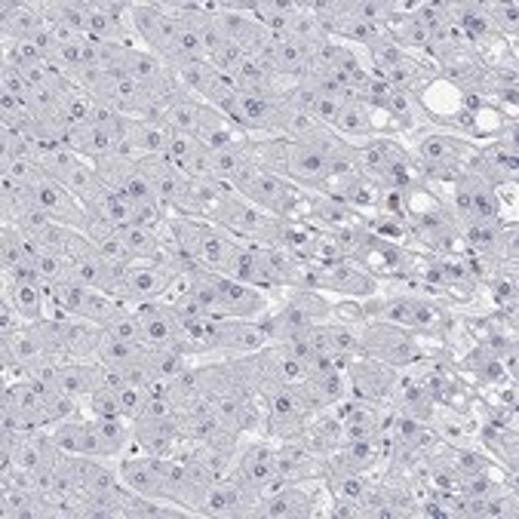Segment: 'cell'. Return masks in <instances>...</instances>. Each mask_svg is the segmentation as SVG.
<instances>
[{"label": "cell", "instance_id": "6da1fadb", "mask_svg": "<svg viewBox=\"0 0 519 519\" xmlns=\"http://www.w3.org/2000/svg\"><path fill=\"white\" fill-rule=\"evenodd\" d=\"M360 357H372V360H381L387 366L400 369V366L421 360V348H418L412 329L372 320L360 329Z\"/></svg>", "mask_w": 519, "mask_h": 519}, {"label": "cell", "instance_id": "7a4b0ae2", "mask_svg": "<svg viewBox=\"0 0 519 519\" xmlns=\"http://www.w3.org/2000/svg\"><path fill=\"white\" fill-rule=\"evenodd\" d=\"M344 375H348V391L360 403L391 400L394 384H397V369L381 360H372V357H354L348 363V369H344Z\"/></svg>", "mask_w": 519, "mask_h": 519}, {"label": "cell", "instance_id": "3957f363", "mask_svg": "<svg viewBox=\"0 0 519 519\" xmlns=\"http://www.w3.org/2000/svg\"><path fill=\"white\" fill-rule=\"evenodd\" d=\"M246 200H252L258 209H265L274 219H289V215L298 209V191L286 176H277L271 169H258L255 179L240 191Z\"/></svg>", "mask_w": 519, "mask_h": 519}, {"label": "cell", "instance_id": "277c9868", "mask_svg": "<svg viewBox=\"0 0 519 519\" xmlns=\"http://www.w3.org/2000/svg\"><path fill=\"white\" fill-rule=\"evenodd\" d=\"M265 406H268V434H274L277 440H295L305 434L308 427V409L298 403L295 391L289 384H277L265 394Z\"/></svg>", "mask_w": 519, "mask_h": 519}, {"label": "cell", "instance_id": "5b68a950", "mask_svg": "<svg viewBox=\"0 0 519 519\" xmlns=\"http://www.w3.org/2000/svg\"><path fill=\"white\" fill-rule=\"evenodd\" d=\"M31 203L68 228L83 231V225H86V206L65 185H59L53 179H40L37 185H31Z\"/></svg>", "mask_w": 519, "mask_h": 519}, {"label": "cell", "instance_id": "8992f818", "mask_svg": "<svg viewBox=\"0 0 519 519\" xmlns=\"http://www.w3.org/2000/svg\"><path fill=\"white\" fill-rule=\"evenodd\" d=\"M335 172L338 169L323 148H317L311 142H292V157H289V172H286L289 182L308 185V188H323Z\"/></svg>", "mask_w": 519, "mask_h": 519}, {"label": "cell", "instance_id": "52a82bcc", "mask_svg": "<svg viewBox=\"0 0 519 519\" xmlns=\"http://www.w3.org/2000/svg\"><path fill=\"white\" fill-rule=\"evenodd\" d=\"M133 440L139 443V449L145 455H176V443L182 440V418L179 412L163 415V418H136L133 421Z\"/></svg>", "mask_w": 519, "mask_h": 519}, {"label": "cell", "instance_id": "ba28073f", "mask_svg": "<svg viewBox=\"0 0 519 519\" xmlns=\"http://www.w3.org/2000/svg\"><path fill=\"white\" fill-rule=\"evenodd\" d=\"M133 440L129 418H90L86 421V455L90 458H117Z\"/></svg>", "mask_w": 519, "mask_h": 519}, {"label": "cell", "instance_id": "9c48e42d", "mask_svg": "<svg viewBox=\"0 0 519 519\" xmlns=\"http://www.w3.org/2000/svg\"><path fill=\"white\" fill-rule=\"evenodd\" d=\"M215 286H219V292H222L228 317L262 320L268 314V298H265L262 289H252L246 283H237L234 277H225V274H215Z\"/></svg>", "mask_w": 519, "mask_h": 519}, {"label": "cell", "instance_id": "30bf717a", "mask_svg": "<svg viewBox=\"0 0 519 519\" xmlns=\"http://www.w3.org/2000/svg\"><path fill=\"white\" fill-rule=\"evenodd\" d=\"M314 495H308L298 486H280L268 495L258 498L252 516H268V519H295V516H314Z\"/></svg>", "mask_w": 519, "mask_h": 519}, {"label": "cell", "instance_id": "8fae6325", "mask_svg": "<svg viewBox=\"0 0 519 519\" xmlns=\"http://www.w3.org/2000/svg\"><path fill=\"white\" fill-rule=\"evenodd\" d=\"M0 25H4V40H34L43 28H47V19H43V4H22V0H4L0 7Z\"/></svg>", "mask_w": 519, "mask_h": 519}, {"label": "cell", "instance_id": "7c38bea8", "mask_svg": "<svg viewBox=\"0 0 519 519\" xmlns=\"http://www.w3.org/2000/svg\"><path fill=\"white\" fill-rule=\"evenodd\" d=\"M274 458H277V452L268 443H252L249 449H243L234 470L258 495H268L271 483H274Z\"/></svg>", "mask_w": 519, "mask_h": 519}, {"label": "cell", "instance_id": "4fadbf2b", "mask_svg": "<svg viewBox=\"0 0 519 519\" xmlns=\"http://www.w3.org/2000/svg\"><path fill=\"white\" fill-rule=\"evenodd\" d=\"M62 329H65V357L68 360H96V351L105 335V329L99 323L83 320V317H65Z\"/></svg>", "mask_w": 519, "mask_h": 519}, {"label": "cell", "instance_id": "5bb4252c", "mask_svg": "<svg viewBox=\"0 0 519 519\" xmlns=\"http://www.w3.org/2000/svg\"><path fill=\"white\" fill-rule=\"evenodd\" d=\"M4 295L13 301V308L19 311L22 323H37L47 317L50 301H47V286L43 283H16L4 280Z\"/></svg>", "mask_w": 519, "mask_h": 519}, {"label": "cell", "instance_id": "9a60e30c", "mask_svg": "<svg viewBox=\"0 0 519 519\" xmlns=\"http://www.w3.org/2000/svg\"><path fill=\"white\" fill-rule=\"evenodd\" d=\"M470 148L455 139V136H443V133H430L418 142V157L427 169H443V166H458L461 157Z\"/></svg>", "mask_w": 519, "mask_h": 519}, {"label": "cell", "instance_id": "2e32d148", "mask_svg": "<svg viewBox=\"0 0 519 519\" xmlns=\"http://www.w3.org/2000/svg\"><path fill=\"white\" fill-rule=\"evenodd\" d=\"M129 252L136 255V262H163L166 246L160 243V228L142 225V222H129L117 228Z\"/></svg>", "mask_w": 519, "mask_h": 519}, {"label": "cell", "instance_id": "e0dca14e", "mask_svg": "<svg viewBox=\"0 0 519 519\" xmlns=\"http://www.w3.org/2000/svg\"><path fill=\"white\" fill-rule=\"evenodd\" d=\"M169 139H172V129H169L166 123H142V120H129L126 142L136 148L139 157L166 154Z\"/></svg>", "mask_w": 519, "mask_h": 519}, {"label": "cell", "instance_id": "ac0fdd59", "mask_svg": "<svg viewBox=\"0 0 519 519\" xmlns=\"http://www.w3.org/2000/svg\"><path fill=\"white\" fill-rule=\"evenodd\" d=\"M86 209H90L102 194H105V182H102V176H99V172H96V166H93V160H80L71 172H68V176H65V182H62Z\"/></svg>", "mask_w": 519, "mask_h": 519}, {"label": "cell", "instance_id": "d6986e66", "mask_svg": "<svg viewBox=\"0 0 519 519\" xmlns=\"http://www.w3.org/2000/svg\"><path fill=\"white\" fill-rule=\"evenodd\" d=\"M90 212L99 215V219L108 222L111 228L136 222V206H133V200L126 197L123 188H105V194L90 206Z\"/></svg>", "mask_w": 519, "mask_h": 519}, {"label": "cell", "instance_id": "ffe728a7", "mask_svg": "<svg viewBox=\"0 0 519 519\" xmlns=\"http://www.w3.org/2000/svg\"><path fill=\"white\" fill-rule=\"evenodd\" d=\"M148 351V344H136V341H120L111 335H102V344L96 351V360L108 369H123L129 363H139Z\"/></svg>", "mask_w": 519, "mask_h": 519}, {"label": "cell", "instance_id": "44dd1931", "mask_svg": "<svg viewBox=\"0 0 519 519\" xmlns=\"http://www.w3.org/2000/svg\"><path fill=\"white\" fill-rule=\"evenodd\" d=\"M332 133L338 136H351V139H369L375 133V123H372V114L363 102H354V105H344L338 120L332 123Z\"/></svg>", "mask_w": 519, "mask_h": 519}, {"label": "cell", "instance_id": "7402d4cb", "mask_svg": "<svg viewBox=\"0 0 519 519\" xmlns=\"http://www.w3.org/2000/svg\"><path fill=\"white\" fill-rule=\"evenodd\" d=\"M286 37H292L295 43H301V47H320L323 40H329L326 28L320 25V19L308 10V4H301V10L289 19V28H286Z\"/></svg>", "mask_w": 519, "mask_h": 519}, {"label": "cell", "instance_id": "603a6c76", "mask_svg": "<svg viewBox=\"0 0 519 519\" xmlns=\"http://www.w3.org/2000/svg\"><path fill=\"white\" fill-rule=\"evenodd\" d=\"M47 430L62 455H86V421L65 418V421L50 424Z\"/></svg>", "mask_w": 519, "mask_h": 519}, {"label": "cell", "instance_id": "cb8c5ba5", "mask_svg": "<svg viewBox=\"0 0 519 519\" xmlns=\"http://www.w3.org/2000/svg\"><path fill=\"white\" fill-rule=\"evenodd\" d=\"M418 10V7H415ZM391 34L403 50H427V40H430V31L421 25V19L415 16V13H403V16H397L391 25H387Z\"/></svg>", "mask_w": 519, "mask_h": 519}, {"label": "cell", "instance_id": "d4e9b609", "mask_svg": "<svg viewBox=\"0 0 519 519\" xmlns=\"http://www.w3.org/2000/svg\"><path fill=\"white\" fill-rule=\"evenodd\" d=\"M163 19H166V13L160 10V4H129V22H133L136 34L148 43V50H154Z\"/></svg>", "mask_w": 519, "mask_h": 519}, {"label": "cell", "instance_id": "484cf974", "mask_svg": "<svg viewBox=\"0 0 519 519\" xmlns=\"http://www.w3.org/2000/svg\"><path fill=\"white\" fill-rule=\"evenodd\" d=\"M289 157H292V142L283 136H271L255 142V160L262 163L265 169L277 172V176H286L289 172Z\"/></svg>", "mask_w": 519, "mask_h": 519}, {"label": "cell", "instance_id": "4316f807", "mask_svg": "<svg viewBox=\"0 0 519 519\" xmlns=\"http://www.w3.org/2000/svg\"><path fill=\"white\" fill-rule=\"evenodd\" d=\"M86 37L99 40V43H126L123 19H114L99 4H90V22H86Z\"/></svg>", "mask_w": 519, "mask_h": 519}, {"label": "cell", "instance_id": "83f0119b", "mask_svg": "<svg viewBox=\"0 0 519 519\" xmlns=\"http://www.w3.org/2000/svg\"><path fill=\"white\" fill-rule=\"evenodd\" d=\"M31 265H34L37 277L43 280V286H53V283L71 277V258L65 252H56V249H43L40 246V252H37V258Z\"/></svg>", "mask_w": 519, "mask_h": 519}, {"label": "cell", "instance_id": "f1b7e54d", "mask_svg": "<svg viewBox=\"0 0 519 519\" xmlns=\"http://www.w3.org/2000/svg\"><path fill=\"white\" fill-rule=\"evenodd\" d=\"M28 262L25 255V234L16 228V222L4 219V231H0V268L13 271Z\"/></svg>", "mask_w": 519, "mask_h": 519}, {"label": "cell", "instance_id": "f546056e", "mask_svg": "<svg viewBox=\"0 0 519 519\" xmlns=\"http://www.w3.org/2000/svg\"><path fill=\"white\" fill-rule=\"evenodd\" d=\"M329 332V351L332 357H344V360H354L360 357V329L351 323H326Z\"/></svg>", "mask_w": 519, "mask_h": 519}, {"label": "cell", "instance_id": "4dcf8cb0", "mask_svg": "<svg viewBox=\"0 0 519 519\" xmlns=\"http://www.w3.org/2000/svg\"><path fill=\"white\" fill-rule=\"evenodd\" d=\"M366 50L372 53V65H375V71H372V74H375V77H384L387 71L397 68V65H400V62L409 56V53L400 47V43L391 37V34H384L381 40H375L372 47H366Z\"/></svg>", "mask_w": 519, "mask_h": 519}, {"label": "cell", "instance_id": "1f68e13d", "mask_svg": "<svg viewBox=\"0 0 519 519\" xmlns=\"http://www.w3.org/2000/svg\"><path fill=\"white\" fill-rule=\"evenodd\" d=\"M449 464L455 467L458 477H473V473H489L492 470V458L480 449H449Z\"/></svg>", "mask_w": 519, "mask_h": 519}, {"label": "cell", "instance_id": "d6a6232c", "mask_svg": "<svg viewBox=\"0 0 519 519\" xmlns=\"http://www.w3.org/2000/svg\"><path fill=\"white\" fill-rule=\"evenodd\" d=\"M446 326V311L430 298H415V314H412V332L434 335Z\"/></svg>", "mask_w": 519, "mask_h": 519}, {"label": "cell", "instance_id": "836d02e7", "mask_svg": "<svg viewBox=\"0 0 519 519\" xmlns=\"http://www.w3.org/2000/svg\"><path fill=\"white\" fill-rule=\"evenodd\" d=\"M317 391L323 394L326 406H335L341 403L344 397H348V375H344L341 369H332V372H323V375H311Z\"/></svg>", "mask_w": 519, "mask_h": 519}, {"label": "cell", "instance_id": "e575fe53", "mask_svg": "<svg viewBox=\"0 0 519 519\" xmlns=\"http://www.w3.org/2000/svg\"><path fill=\"white\" fill-rule=\"evenodd\" d=\"M102 329H105V335H111V338L145 344V326H142V320H139L133 311H123L117 320H111V323H108V326H102Z\"/></svg>", "mask_w": 519, "mask_h": 519}, {"label": "cell", "instance_id": "d590c367", "mask_svg": "<svg viewBox=\"0 0 519 519\" xmlns=\"http://www.w3.org/2000/svg\"><path fill=\"white\" fill-rule=\"evenodd\" d=\"M86 409H90V418H123L120 397L111 387H99V391L86 397Z\"/></svg>", "mask_w": 519, "mask_h": 519}, {"label": "cell", "instance_id": "8d00e7d4", "mask_svg": "<svg viewBox=\"0 0 519 519\" xmlns=\"http://www.w3.org/2000/svg\"><path fill=\"white\" fill-rule=\"evenodd\" d=\"M197 145H200V139H194V136H185V133H172V139H169V148H166V160L172 163V166H185L188 163V157L197 151Z\"/></svg>", "mask_w": 519, "mask_h": 519}]
</instances>
